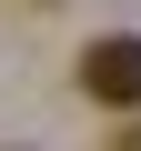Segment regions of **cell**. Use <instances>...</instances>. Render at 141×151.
Instances as JSON below:
<instances>
[{"label": "cell", "mask_w": 141, "mask_h": 151, "mask_svg": "<svg viewBox=\"0 0 141 151\" xmlns=\"http://www.w3.org/2000/svg\"><path fill=\"white\" fill-rule=\"evenodd\" d=\"M111 151H141V131H121V141H111Z\"/></svg>", "instance_id": "2"}, {"label": "cell", "mask_w": 141, "mask_h": 151, "mask_svg": "<svg viewBox=\"0 0 141 151\" xmlns=\"http://www.w3.org/2000/svg\"><path fill=\"white\" fill-rule=\"evenodd\" d=\"M81 91L111 101V111H141V30H111L81 50Z\"/></svg>", "instance_id": "1"}]
</instances>
